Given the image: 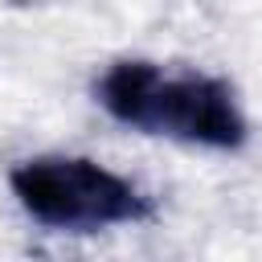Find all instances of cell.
Segmentation results:
<instances>
[{
	"label": "cell",
	"instance_id": "6da1fadb",
	"mask_svg": "<svg viewBox=\"0 0 262 262\" xmlns=\"http://www.w3.org/2000/svg\"><path fill=\"white\" fill-rule=\"evenodd\" d=\"M94 102L127 131L188 147L237 151L250 139L233 82L205 70H176L151 57H115L94 78Z\"/></svg>",
	"mask_w": 262,
	"mask_h": 262
},
{
	"label": "cell",
	"instance_id": "7a4b0ae2",
	"mask_svg": "<svg viewBox=\"0 0 262 262\" xmlns=\"http://www.w3.org/2000/svg\"><path fill=\"white\" fill-rule=\"evenodd\" d=\"M8 188L37 225L57 233H98L111 225H139L156 213V201L135 180L90 156H66V151L29 156L8 168Z\"/></svg>",
	"mask_w": 262,
	"mask_h": 262
}]
</instances>
